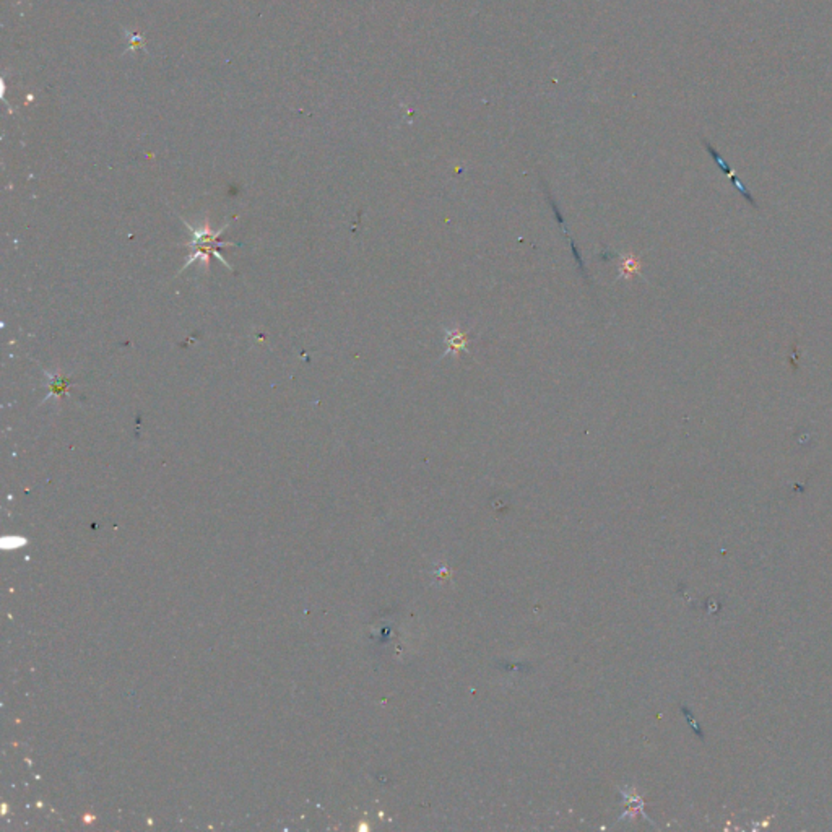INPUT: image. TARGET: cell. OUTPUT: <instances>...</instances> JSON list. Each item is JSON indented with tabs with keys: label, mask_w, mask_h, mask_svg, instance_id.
I'll return each instance as SVG.
<instances>
[{
	"label": "cell",
	"mask_w": 832,
	"mask_h": 832,
	"mask_svg": "<svg viewBox=\"0 0 832 832\" xmlns=\"http://www.w3.org/2000/svg\"><path fill=\"white\" fill-rule=\"evenodd\" d=\"M184 223L187 224L189 231H190V234H192V239L189 241V246H190V258H189L187 262H185V267L182 270L189 268L197 261H200L202 263H204V267H207L208 262H210V257L212 256H215L218 258V261L223 262L224 267L231 268V267H229V263L226 261H224L223 256L220 254L221 247L236 246L234 243H226V241H221V234L224 231H226L228 224L224 228H221L220 231L213 233L212 229H210V224H208V223L205 224L204 228L190 226V224L187 221H184ZM182 270H181V272H182Z\"/></svg>",
	"instance_id": "6da1fadb"
},
{
	"label": "cell",
	"mask_w": 832,
	"mask_h": 832,
	"mask_svg": "<svg viewBox=\"0 0 832 832\" xmlns=\"http://www.w3.org/2000/svg\"><path fill=\"white\" fill-rule=\"evenodd\" d=\"M446 345H447L446 355L460 356V355H464V353L469 351L470 336L457 327L449 329L446 332Z\"/></svg>",
	"instance_id": "7a4b0ae2"
},
{
	"label": "cell",
	"mask_w": 832,
	"mask_h": 832,
	"mask_svg": "<svg viewBox=\"0 0 832 832\" xmlns=\"http://www.w3.org/2000/svg\"><path fill=\"white\" fill-rule=\"evenodd\" d=\"M640 273V262L636 256H626L623 258L620 267V277L621 278H631L634 275Z\"/></svg>",
	"instance_id": "3957f363"
},
{
	"label": "cell",
	"mask_w": 832,
	"mask_h": 832,
	"mask_svg": "<svg viewBox=\"0 0 832 832\" xmlns=\"http://www.w3.org/2000/svg\"><path fill=\"white\" fill-rule=\"evenodd\" d=\"M704 145H706V148H707V151H709V153H711V156H712V158H713V161H716V163H717V165H718V166H721V170H722V171H723V174H725V176H727V177H730V179H735V177H736V174H735V171H733V170H732V168H730V166H728V165H727V163H725V160H723V158H722V156H721V153H718V151H717V150H716V148H713V147H712V145H711V143H707V142H704Z\"/></svg>",
	"instance_id": "277c9868"
}]
</instances>
